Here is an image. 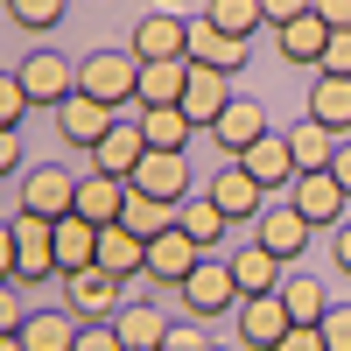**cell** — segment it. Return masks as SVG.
<instances>
[{
  "label": "cell",
  "mask_w": 351,
  "mask_h": 351,
  "mask_svg": "<svg viewBox=\"0 0 351 351\" xmlns=\"http://www.w3.org/2000/svg\"><path fill=\"white\" fill-rule=\"evenodd\" d=\"M77 92L112 106V112H127L141 99V56L134 49H84L77 56Z\"/></svg>",
  "instance_id": "6da1fadb"
},
{
  "label": "cell",
  "mask_w": 351,
  "mask_h": 351,
  "mask_svg": "<svg viewBox=\"0 0 351 351\" xmlns=\"http://www.w3.org/2000/svg\"><path fill=\"white\" fill-rule=\"evenodd\" d=\"M21 92H28V106H64L71 92H77V56H64V49H28L21 56Z\"/></svg>",
  "instance_id": "7a4b0ae2"
},
{
  "label": "cell",
  "mask_w": 351,
  "mask_h": 351,
  "mask_svg": "<svg viewBox=\"0 0 351 351\" xmlns=\"http://www.w3.org/2000/svg\"><path fill=\"white\" fill-rule=\"evenodd\" d=\"M21 211H36V218H71V211H77V176L56 169V162H28V169H21Z\"/></svg>",
  "instance_id": "3957f363"
},
{
  "label": "cell",
  "mask_w": 351,
  "mask_h": 351,
  "mask_svg": "<svg viewBox=\"0 0 351 351\" xmlns=\"http://www.w3.org/2000/svg\"><path fill=\"white\" fill-rule=\"evenodd\" d=\"M56 281H64V309H77L84 324H106V316L127 302V295H120L127 281H120V274H106L99 260H92V267H77V274H56Z\"/></svg>",
  "instance_id": "277c9868"
},
{
  "label": "cell",
  "mask_w": 351,
  "mask_h": 351,
  "mask_svg": "<svg viewBox=\"0 0 351 351\" xmlns=\"http://www.w3.org/2000/svg\"><path fill=\"white\" fill-rule=\"evenodd\" d=\"M56 274V218L14 211V281H49Z\"/></svg>",
  "instance_id": "5b68a950"
},
{
  "label": "cell",
  "mask_w": 351,
  "mask_h": 351,
  "mask_svg": "<svg viewBox=\"0 0 351 351\" xmlns=\"http://www.w3.org/2000/svg\"><path fill=\"white\" fill-rule=\"evenodd\" d=\"M176 295L190 302V316H197V324H204V316L239 309V281H232V260H211V253H204V260H197V274L176 288Z\"/></svg>",
  "instance_id": "8992f818"
},
{
  "label": "cell",
  "mask_w": 351,
  "mask_h": 351,
  "mask_svg": "<svg viewBox=\"0 0 351 351\" xmlns=\"http://www.w3.org/2000/svg\"><path fill=\"white\" fill-rule=\"evenodd\" d=\"M288 204H295V211H302L309 225H330V232H337V225H344V204H351V190L337 183L330 169H302L295 183H288Z\"/></svg>",
  "instance_id": "52a82bcc"
},
{
  "label": "cell",
  "mask_w": 351,
  "mask_h": 351,
  "mask_svg": "<svg viewBox=\"0 0 351 351\" xmlns=\"http://www.w3.org/2000/svg\"><path fill=\"white\" fill-rule=\"evenodd\" d=\"M127 190L162 197V204H183V197H190V162H183V148H148L141 169L127 176Z\"/></svg>",
  "instance_id": "ba28073f"
},
{
  "label": "cell",
  "mask_w": 351,
  "mask_h": 351,
  "mask_svg": "<svg viewBox=\"0 0 351 351\" xmlns=\"http://www.w3.org/2000/svg\"><path fill=\"white\" fill-rule=\"evenodd\" d=\"M239 337H246V351H274L288 330H295V316H288V302H281V288L274 295H239Z\"/></svg>",
  "instance_id": "9c48e42d"
},
{
  "label": "cell",
  "mask_w": 351,
  "mask_h": 351,
  "mask_svg": "<svg viewBox=\"0 0 351 351\" xmlns=\"http://www.w3.org/2000/svg\"><path fill=\"white\" fill-rule=\"evenodd\" d=\"M197 260H204V246L190 239L183 225H169L162 239H148V274H141V281H162V288H183V281L197 274Z\"/></svg>",
  "instance_id": "30bf717a"
},
{
  "label": "cell",
  "mask_w": 351,
  "mask_h": 351,
  "mask_svg": "<svg viewBox=\"0 0 351 351\" xmlns=\"http://www.w3.org/2000/svg\"><path fill=\"white\" fill-rule=\"evenodd\" d=\"M112 120H120V112H112V106H99V99H84V92H71L64 106H56V134H64L71 148H84V155H92L99 141L112 134Z\"/></svg>",
  "instance_id": "8fae6325"
},
{
  "label": "cell",
  "mask_w": 351,
  "mask_h": 351,
  "mask_svg": "<svg viewBox=\"0 0 351 351\" xmlns=\"http://www.w3.org/2000/svg\"><path fill=\"white\" fill-rule=\"evenodd\" d=\"M204 197H211V204H218V211H225L232 225H253L260 211H267V190H260V183H253V176H246L239 162H232V169H218Z\"/></svg>",
  "instance_id": "7c38bea8"
},
{
  "label": "cell",
  "mask_w": 351,
  "mask_h": 351,
  "mask_svg": "<svg viewBox=\"0 0 351 351\" xmlns=\"http://www.w3.org/2000/svg\"><path fill=\"white\" fill-rule=\"evenodd\" d=\"M309 232H316V225H309V218L295 211V204H267V211L253 218V239L267 246L274 260H295V253L309 246Z\"/></svg>",
  "instance_id": "4fadbf2b"
},
{
  "label": "cell",
  "mask_w": 351,
  "mask_h": 351,
  "mask_svg": "<svg viewBox=\"0 0 351 351\" xmlns=\"http://www.w3.org/2000/svg\"><path fill=\"white\" fill-rule=\"evenodd\" d=\"M127 49L141 56V64H155V56H190V21L183 14H141Z\"/></svg>",
  "instance_id": "5bb4252c"
},
{
  "label": "cell",
  "mask_w": 351,
  "mask_h": 351,
  "mask_svg": "<svg viewBox=\"0 0 351 351\" xmlns=\"http://www.w3.org/2000/svg\"><path fill=\"white\" fill-rule=\"evenodd\" d=\"M274 49H281V64H309V71H316V64H324V49H330V21L316 14V8L295 14V21H281V28H274Z\"/></svg>",
  "instance_id": "9a60e30c"
},
{
  "label": "cell",
  "mask_w": 351,
  "mask_h": 351,
  "mask_svg": "<svg viewBox=\"0 0 351 351\" xmlns=\"http://www.w3.org/2000/svg\"><path fill=\"white\" fill-rule=\"evenodd\" d=\"M211 134H218V148H225L232 162H239V155L253 148V141H260V134H274V127H267V106H260V99H232V106L218 112V120H211Z\"/></svg>",
  "instance_id": "2e32d148"
},
{
  "label": "cell",
  "mask_w": 351,
  "mask_h": 351,
  "mask_svg": "<svg viewBox=\"0 0 351 351\" xmlns=\"http://www.w3.org/2000/svg\"><path fill=\"white\" fill-rule=\"evenodd\" d=\"M239 169L253 176L260 190H288V183H295V176H302V169H295V155H288V134H260L253 148L239 155Z\"/></svg>",
  "instance_id": "e0dca14e"
},
{
  "label": "cell",
  "mask_w": 351,
  "mask_h": 351,
  "mask_svg": "<svg viewBox=\"0 0 351 351\" xmlns=\"http://www.w3.org/2000/svg\"><path fill=\"white\" fill-rule=\"evenodd\" d=\"M84 316L77 309H28L21 316V351H77Z\"/></svg>",
  "instance_id": "ac0fdd59"
},
{
  "label": "cell",
  "mask_w": 351,
  "mask_h": 351,
  "mask_svg": "<svg viewBox=\"0 0 351 351\" xmlns=\"http://www.w3.org/2000/svg\"><path fill=\"white\" fill-rule=\"evenodd\" d=\"M225 106H232V71L190 64V84H183V112H190V127H211Z\"/></svg>",
  "instance_id": "d6986e66"
},
{
  "label": "cell",
  "mask_w": 351,
  "mask_h": 351,
  "mask_svg": "<svg viewBox=\"0 0 351 351\" xmlns=\"http://www.w3.org/2000/svg\"><path fill=\"white\" fill-rule=\"evenodd\" d=\"M120 211H127V176L84 169V176H77V218H92V225H120Z\"/></svg>",
  "instance_id": "ffe728a7"
},
{
  "label": "cell",
  "mask_w": 351,
  "mask_h": 351,
  "mask_svg": "<svg viewBox=\"0 0 351 351\" xmlns=\"http://www.w3.org/2000/svg\"><path fill=\"white\" fill-rule=\"evenodd\" d=\"M106 324H112V337H120L127 351H162V337H169V316L155 302H120Z\"/></svg>",
  "instance_id": "44dd1931"
},
{
  "label": "cell",
  "mask_w": 351,
  "mask_h": 351,
  "mask_svg": "<svg viewBox=\"0 0 351 351\" xmlns=\"http://www.w3.org/2000/svg\"><path fill=\"white\" fill-rule=\"evenodd\" d=\"M99 267L120 274V281L148 274V239H141V232H127V225H99Z\"/></svg>",
  "instance_id": "7402d4cb"
},
{
  "label": "cell",
  "mask_w": 351,
  "mask_h": 351,
  "mask_svg": "<svg viewBox=\"0 0 351 351\" xmlns=\"http://www.w3.org/2000/svg\"><path fill=\"white\" fill-rule=\"evenodd\" d=\"M253 56V43H239V36H225V28H211V21H190V64H211V71H239Z\"/></svg>",
  "instance_id": "603a6c76"
},
{
  "label": "cell",
  "mask_w": 351,
  "mask_h": 351,
  "mask_svg": "<svg viewBox=\"0 0 351 351\" xmlns=\"http://www.w3.org/2000/svg\"><path fill=\"white\" fill-rule=\"evenodd\" d=\"M141 155H148V141H141V120H112V134L92 148V169H106V176H134V169H141Z\"/></svg>",
  "instance_id": "cb8c5ba5"
},
{
  "label": "cell",
  "mask_w": 351,
  "mask_h": 351,
  "mask_svg": "<svg viewBox=\"0 0 351 351\" xmlns=\"http://www.w3.org/2000/svg\"><path fill=\"white\" fill-rule=\"evenodd\" d=\"M183 84H190V56H155V64H141L134 106H183Z\"/></svg>",
  "instance_id": "d4e9b609"
},
{
  "label": "cell",
  "mask_w": 351,
  "mask_h": 351,
  "mask_svg": "<svg viewBox=\"0 0 351 351\" xmlns=\"http://www.w3.org/2000/svg\"><path fill=\"white\" fill-rule=\"evenodd\" d=\"M281 267H288V260H274L260 239H246L239 253H232V281H239V295H274V288H281Z\"/></svg>",
  "instance_id": "484cf974"
},
{
  "label": "cell",
  "mask_w": 351,
  "mask_h": 351,
  "mask_svg": "<svg viewBox=\"0 0 351 351\" xmlns=\"http://www.w3.org/2000/svg\"><path fill=\"white\" fill-rule=\"evenodd\" d=\"M99 260V225L92 218H56V274H77V267H92Z\"/></svg>",
  "instance_id": "4316f807"
},
{
  "label": "cell",
  "mask_w": 351,
  "mask_h": 351,
  "mask_svg": "<svg viewBox=\"0 0 351 351\" xmlns=\"http://www.w3.org/2000/svg\"><path fill=\"white\" fill-rule=\"evenodd\" d=\"M309 120H324L330 134H351V77L316 71V84H309Z\"/></svg>",
  "instance_id": "83f0119b"
},
{
  "label": "cell",
  "mask_w": 351,
  "mask_h": 351,
  "mask_svg": "<svg viewBox=\"0 0 351 351\" xmlns=\"http://www.w3.org/2000/svg\"><path fill=\"white\" fill-rule=\"evenodd\" d=\"M337 141H344V134H330L324 120H309V112H302V120L288 127V155H295V169H330Z\"/></svg>",
  "instance_id": "f1b7e54d"
},
{
  "label": "cell",
  "mask_w": 351,
  "mask_h": 351,
  "mask_svg": "<svg viewBox=\"0 0 351 351\" xmlns=\"http://www.w3.org/2000/svg\"><path fill=\"white\" fill-rule=\"evenodd\" d=\"M134 120H141V141H148V148H190V134H197L183 106H141Z\"/></svg>",
  "instance_id": "f546056e"
},
{
  "label": "cell",
  "mask_w": 351,
  "mask_h": 351,
  "mask_svg": "<svg viewBox=\"0 0 351 351\" xmlns=\"http://www.w3.org/2000/svg\"><path fill=\"white\" fill-rule=\"evenodd\" d=\"M176 225H183V232H190V239H197L204 253H211V246L225 239V232H232V218L218 211L211 197H183V211H176Z\"/></svg>",
  "instance_id": "4dcf8cb0"
},
{
  "label": "cell",
  "mask_w": 351,
  "mask_h": 351,
  "mask_svg": "<svg viewBox=\"0 0 351 351\" xmlns=\"http://www.w3.org/2000/svg\"><path fill=\"white\" fill-rule=\"evenodd\" d=\"M176 211H183V204H162V197H141V190H127V211H120V225H127V232H141V239H162V232L176 225Z\"/></svg>",
  "instance_id": "1f68e13d"
},
{
  "label": "cell",
  "mask_w": 351,
  "mask_h": 351,
  "mask_svg": "<svg viewBox=\"0 0 351 351\" xmlns=\"http://www.w3.org/2000/svg\"><path fill=\"white\" fill-rule=\"evenodd\" d=\"M281 302L295 324H324L330 316V295H324V281H309V274H281Z\"/></svg>",
  "instance_id": "d6a6232c"
},
{
  "label": "cell",
  "mask_w": 351,
  "mask_h": 351,
  "mask_svg": "<svg viewBox=\"0 0 351 351\" xmlns=\"http://www.w3.org/2000/svg\"><path fill=\"white\" fill-rule=\"evenodd\" d=\"M204 21L225 28V36H239V43H253V28H267L260 0H204Z\"/></svg>",
  "instance_id": "836d02e7"
},
{
  "label": "cell",
  "mask_w": 351,
  "mask_h": 351,
  "mask_svg": "<svg viewBox=\"0 0 351 351\" xmlns=\"http://www.w3.org/2000/svg\"><path fill=\"white\" fill-rule=\"evenodd\" d=\"M0 8H8V21L21 36H49V28L71 14V0H0Z\"/></svg>",
  "instance_id": "e575fe53"
},
{
  "label": "cell",
  "mask_w": 351,
  "mask_h": 351,
  "mask_svg": "<svg viewBox=\"0 0 351 351\" xmlns=\"http://www.w3.org/2000/svg\"><path fill=\"white\" fill-rule=\"evenodd\" d=\"M21 112H28L21 77H14V71H0V127H21Z\"/></svg>",
  "instance_id": "d590c367"
},
{
  "label": "cell",
  "mask_w": 351,
  "mask_h": 351,
  "mask_svg": "<svg viewBox=\"0 0 351 351\" xmlns=\"http://www.w3.org/2000/svg\"><path fill=\"white\" fill-rule=\"evenodd\" d=\"M316 330H324V344H330V351H351V302H330V316H324Z\"/></svg>",
  "instance_id": "8d00e7d4"
},
{
  "label": "cell",
  "mask_w": 351,
  "mask_h": 351,
  "mask_svg": "<svg viewBox=\"0 0 351 351\" xmlns=\"http://www.w3.org/2000/svg\"><path fill=\"white\" fill-rule=\"evenodd\" d=\"M316 71L351 77V28H330V49H324V64H316Z\"/></svg>",
  "instance_id": "74e56055"
},
{
  "label": "cell",
  "mask_w": 351,
  "mask_h": 351,
  "mask_svg": "<svg viewBox=\"0 0 351 351\" xmlns=\"http://www.w3.org/2000/svg\"><path fill=\"white\" fill-rule=\"evenodd\" d=\"M162 351H211V344L197 337V316H190V324H169V337H162Z\"/></svg>",
  "instance_id": "f35d334b"
},
{
  "label": "cell",
  "mask_w": 351,
  "mask_h": 351,
  "mask_svg": "<svg viewBox=\"0 0 351 351\" xmlns=\"http://www.w3.org/2000/svg\"><path fill=\"white\" fill-rule=\"evenodd\" d=\"M77 351H127V344L112 337V324H84L77 330Z\"/></svg>",
  "instance_id": "ab89813d"
},
{
  "label": "cell",
  "mask_w": 351,
  "mask_h": 351,
  "mask_svg": "<svg viewBox=\"0 0 351 351\" xmlns=\"http://www.w3.org/2000/svg\"><path fill=\"white\" fill-rule=\"evenodd\" d=\"M274 351H330V344H324V330H316V324H295V330H288Z\"/></svg>",
  "instance_id": "60d3db41"
},
{
  "label": "cell",
  "mask_w": 351,
  "mask_h": 351,
  "mask_svg": "<svg viewBox=\"0 0 351 351\" xmlns=\"http://www.w3.org/2000/svg\"><path fill=\"white\" fill-rule=\"evenodd\" d=\"M316 0H260V14H267V28H281V21H295V14H309Z\"/></svg>",
  "instance_id": "b9f144b4"
},
{
  "label": "cell",
  "mask_w": 351,
  "mask_h": 351,
  "mask_svg": "<svg viewBox=\"0 0 351 351\" xmlns=\"http://www.w3.org/2000/svg\"><path fill=\"white\" fill-rule=\"evenodd\" d=\"M21 316H28V309H21V288L0 281V330H21Z\"/></svg>",
  "instance_id": "7bdbcfd3"
},
{
  "label": "cell",
  "mask_w": 351,
  "mask_h": 351,
  "mask_svg": "<svg viewBox=\"0 0 351 351\" xmlns=\"http://www.w3.org/2000/svg\"><path fill=\"white\" fill-rule=\"evenodd\" d=\"M14 169H21V134L0 127V176H14Z\"/></svg>",
  "instance_id": "ee69618b"
},
{
  "label": "cell",
  "mask_w": 351,
  "mask_h": 351,
  "mask_svg": "<svg viewBox=\"0 0 351 351\" xmlns=\"http://www.w3.org/2000/svg\"><path fill=\"white\" fill-rule=\"evenodd\" d=\"M316 14H324L330 28H351V0H316Z\"/></svg>",
  "instance_id": "f6af8a7d"
},
{
  "label": "cell",
  "mask_w": 351,
  "mask_h": 351,
  "mask_svg": "<svg viewBox=\"0 0 351 351\" xmlns=\"http://www.w3.org/2000/svg\"><path fill=\"white\" fill-rule=\"evenodd\" d=\"M330 260L351 274V225H337V232H330Z\"/></svg>",
  "instance_id": "bcb514c9"
},
{
  "label": "cell",
  "mask_w": 351,
  "mask_h": 351,
  "mask_svg": "<svg viewBox=\"0 0 351 351\" xmlns=\"http://www.w3.org/2000/svg\"><path fill=\"white\" fill-rule=\"evenodd\" d=\"M330 176H337V183H344V190H351V134H344V141H337V155H330Z\"/></svg>",
  "instance_id": "7dc6e473"
},
{
  "label": "cell",
  "mask_w": 351,
  "mask_h": 351,
  "mask_svg": "<svg viewBox=\"0 0 351 351\" xmlns=\"http://www.w3.org/2000/svg\"><path fill=\"white\" fill-rule=\"evenodd\" d=\"M0 281H14V225H0Z\"/></svg>",
  "instance_id": "c3c4849f"
},
{
  "label": "cell",
  "mask_w": 351,
  "mask_h": 351,
  "mask_svg": "<svg viewBox=\"0 0 351 351\" xmlns=\"http://www.w3.org/2000/svg\"><path fill=\"white\" fill-rule=\"evenodd\" d=\"M0 351H21V330H0Z\"/></svg>",
  "instance_id": "681fc988"
}]
</instances>
